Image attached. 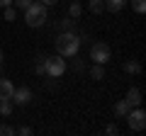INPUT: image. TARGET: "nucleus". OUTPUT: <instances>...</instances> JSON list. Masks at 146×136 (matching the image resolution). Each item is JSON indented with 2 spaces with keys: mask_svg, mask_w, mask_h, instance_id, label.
<instances>
[{
  "mask_svg": "<svg viewBox=\"0 0 146 136\" xmlns=\"http://www.w3.org/2000/svg\"><path fill=\"white\" fill-rule=\"evenodd\" d=\"M90 75H93L95 80H102V78H105V68L100 66V63H93V68H90Z\"/></svg>",
  "mask_w": 146,
  "mask_h": 136,
  "instance_id": "2eb2a0df",
  "label": "nucleus"
},
{
  "mask_svg": "<svg viewBox=\"0 0 146 136\" xmlns=\"http://www.w3.org/2000/svg\"><path fill=\"white\" fill-rule=\"evenodd\" d=\"M0 63H3V49H0Z\"/></svg>",
  "mask_w": 146,
  "mask_h": 136,
  "instance_id": "a878e982",
  "label": "nucleus"
},
{
  "mask_svg": "<svg viewBox=\"0 0 146 136\" xmlns=\"http://www.w3.org/2000/svg\"><path fill=\"white\" fill-rule=\"evenodd\" d=\"M25 22L29 27H42L44 22H46V5L44 3H32L29 7L25 10Z\"/></svg>",
  "mask_w": 146,
  "mask_h": 136,
  "instance_id": "f03ea898",
  "label": "nucleus"
},
{
  "mask_svg": "<svg viewBox=\"0 0 146 136\" xmlns=\"http://www.w3.org/2000/svg\"><path fill=\"white\" fill-rule=\"evenodd\" d=\"M80 49V37L76 34V32H61L56 37V51L58 56L68 58V56H76Z\"/></svg>",
  "mask_w": 146,
  "mask_h": 136,
  "instance_id": "f257e3e1",
  "label": "nucleus"
},
{
  "mask_svg": "<svg viewBox=\"0 0 146 136\" xmlns=\"http://www.w3.org/2000/svg\"><path fill=\"white\" fill-rule=\"evenodd\" d=\"M17 134H20V136H32V126H20Z\"/></svg>",
  "mask_w": 146,
  "mask_h": 136,
  "instance_id": "4be33fe9",
  "label": "nucleus"
},
{
  "mask_svg": "<svg viewBox=\"0 0 146 136\" xmlns=\"http://www.w3.org/2000/svg\"><path fill=\"white\" fill-rule=\"evenodd\" d=\"M42 3H44V5H46V7H49V5H56L58 0H42Z\"/></svg>",
  "mask_w": 146,
  "mask_h": 136,
  "instance_id": "b1692460",
  "label": "nucleus"
},
{
  "mask_svg": "<svg viewBox=\"0 0 146 136\" xmlns=\"http://www.w3.org/2000/svg\"><path fill=\"white\" fill-rule=\"evenodd\" d=\"M127 102H129V107H139L141 105V90L139 88H129V92H127Z\"/></svg>",
  "mask_w": 146,
  "mask_h": 136,
  "instance_id": "6e6552de",
  "label": "nucleus"
},
{
  "mask_svg": "<svg viewBox=\"0 0 146 136\" xmlns=\"http://www.w3.org/2000/svg\"><path fill=\"white\" fill-rule=\"evenodd\" d=\"M12 92H15V85L7 78H0V100H12Z\"/></svg>",
  "mask_w": 146,
  "mask_h": 136,
  "instance_id": "0eeeda50",
  "label": "nucleus"
},
{
  "mask_svg": "<svg viewBox=\"0 0 146 136\" xmlns=\"http://www.w3.org/2000/svg\"><path fill=\"white\" fill-rule=\"evenodd\" d=\"M15 17H17V10H15L12 5H7V7H5V20H7V22H12Z\"/></svg>",
  "mask_w": 146,
  "mask_h": 136,
  "instance_id": "412c9836",
  "label": "nucleus"
},
{
  "mask_svg": "<svg viewBox=\"0 0 146 136\" xmlns=\"http://www.w3.org/2000/svg\"><path fill=\"white\" fill-rule=\"evenodd\" d=\"M66 73L63 56H46V78H61Z\"/></svg>",
  "mask_w": 146,
  "mask_h": 136,
  "instance_id": "39448f33",
  "label": "nucleus"
},
{
  "mask_svg": "<svg viewBox=\"0 0 146 136\" xmlns=\"http://www.w3.org/2000/svg\"><path fill=\"white\" fill-rule=\"evenodd\" d=\"M131 7H134V12H146V0H131Z\"/></svg>",
  "mask_w": 146,
  "mask_h": 136,
  "instance_id": "6ab92c4d",
  "label": "nucleus"
},
{
  "mask_svg": "<svg viewBox=\"0 0 146 136\" xmlns=\"http://www.w3.org/2000/svg\"><path fill=\"white\" fill-rule=\"evenodd\" d=\"M124 73H131V75H136V73H141V63L139 61H134V58H129V61H124Z\"/></svg>",
  "mask_w": 146,
  "mask_h": 136,
  "instance_id": "9d476101",
  "label": "nucleus"
},
{
  "mask_svg": "<svg viewBox=\"0 0 146 136\" xmlns=\"http://www.w3.org/2000/svg\"><path fill=\"white\" fill-rule=\"evenodd\" d=\"M32 100H34V92H32L29 88H27V85H22V88H15V92H12V102H15V105H29Z\"/></svg>",
  "mask_w": 146,
  "mask_h": 136,
  "instance_id": "423d86ee",
  "label": "nucleus"
},
{
  "mask_svg": "<svg viewBox=\"0 0 146 136\" xmlns=\"http://www.w3.org/2000/svg\"><path fill=\"white\" fill-rule=\"evenodd\" d=\"M0 114L3 117L12 114V100H0Z\"/></svg>",
  "mask_w": 146,
  "mask_h": 136,
  "instance_id": "4468645a",
  "label": "nucleus"
},
{
  "mask_svg": "<svg viewBox=\"0 0 146 136\" xmlns=\"http://www.w3.org/2000/svg\"><path fill=\"white\" fill-rule=\"evenodd\" d=\"M80 12H83L80 3H78V0H73V3H71V7H68V15H71L73 20H76V17H80Z\"/></svg>",
  "mask_w": 146,
  "mask_h": 136,
  "instance_id": "dca6fc26",
  "label": "nucleus"
},
{
  "mask_svg": "<svg viewBox=\"0 0 146 136\" xmlns=\"http://www.w3.org/2000/svg\"><path fill=\"white\" fill-rule=\"evenodd\" d=\"M88 7L93 15H100V12H105V0H88Z\"/></svg>",
  "mask_w": 146,
  "mask_h": 136,
  "instance_id": "f8f14e48",
  "label": "nucleus"
},
{
  "mask_svg": "<svg viewBox=\"0 0 146 136\" xmlns=\"http://www.w3.org/2000/svg\"><path fill=\"white\" fill-rule=\"evenodd\" d=\"M15 134H17L15 126H10V124H0V136H15Z\"/></svg>",
  "mask_w": 146,
  "mask_h": 136,
  "instance_id": "a211bd4d",
  "label": "nucleus"
},
{
  "mask_svg": "<svg viewBox=\"0 0 146 136\" xmlns=\"http://www.w3.org/2000/svg\"><path fill=\"white\" fill-rule=\"evenodd\" d=\"M34 0H12V5H15V10H27V7L32 5Z\"/></svg>",
  "mask_w": 146,
  "mask_h": 136,
  "instance_id": "aec40b11",
  "label": "nucleus"
},
{
  "mask_svg": "<svg viewBox=\"0 0 146 136\" xmlns=\"http://www.w3.org/2000/svg\"><path fill=\"white\" fill-rule=\"evenodd\" d=\"M105 134H110V136H115V134H117V126H115V124H110L107 129H105Z\"/></svg>",
  "mask_w": 146,
  "mask_h": 136,
  "instance_id": "5701e85b",
  "label": "nucleus"
},
{
  "mask_svg": "<svg viewBox=\"0 0 146 136\" xmlns=\"http://www.w3.org/2000/svg\"><path fill=\"white\" fill-rule=\"evenodd\" d=\"M127 124H129L131 131H144L146 129V112L141 110V107H136V110H129L127 112Z\"/></svg>",
  "mask_w": 146,
  "mask_h": 136,
  "instance_id": "20e7f679",
  "label": "nucleus"
},
{
  "mask_svg": "<svg viewBox=\"0 0 146 136\" xmlns=\"http://www.w3.org/2000/svg\"><path fill=\"white\" fill-rule=\"evenodd\" d=\"M58 27H61V32H73L76 22H73V17H66V20H61V22H58Z\"/></svg>",
  "mask_w": 146,
  "mask_h": 136,
  "instance_id": "f3484780",
  "label": "nucleus"
},
{
  "mask_svg": "<svg viewBox=\"0 0 146 136\" xmlns=\"http://www.w3.org/2000/svg\"><path fill=\"white\" fill-rule=\"evenodd\" d=\"M34 71H36V75H46V56H39L34 58Z\"/></svg>",
  "mask_w": 146,
  "mask_h": 136,
  "instance_id": "9b49d317",
  "label": "nucleus"
},
{
  "mask_svg": "<svg viewBox=\"0 0 146 136\" xmlns=\"http://www.w3.org/2000/svg\"><path fill=\"white\" fill-rule=\"evenodd\" d=\"M7 5H12V0H0V7H7Z\"/></svg>",
  "mask_w": 146,
  "mask_h": 136,
  "instance_id": "393cba45",
  "label": "nucleus"
},
{
  "mask_svg": "<svg viewBox=\"0 0 146 136\" xmlns=\"http://www.w3.org/2000/svg\"><path fill=\"white\" fill-rule=\"evenodd\" d=\"M129 110H131V107H129L127 100H119V102L115 105V114H117V117H127V112H129Z\"/></svg>",
  "mask_w": 146,
  "mask_h": 136,
  "instance_id": "ddd939ff",
  "label": "nucleus"
},
{
  "mask_svg": "<svg viewBox=\"0 0 146 136\" xmlns=\"http://www.w3.org/2000/svg\"><path fill=\"white\" fill-rule=\"evenodd\" d=\"M129 0H105V10H110V12H119L122 7L127 5Z\"/></svg>",
  "mask_w": 146,
  "mask_h": 136,
  "instance_id": "1a4fd4ad",
  "label": "nucleus"
},
{
  "mask_svg": "<svg viewBox=\"0 0 146 136\" xmlns=\"http://www.w3.org/2000/svg\"><path fill=\"white\" fill-rule=\"evenodd\" d=\"M0 71H3V63H0Z\"/></svg>",
  "mask_w": 146,
  "mask_h": 136,
  "instance_id": "bb28decb",
  "label": "nucleus"
},
{
  "mask_svg": "<svg viewBox=\"0 0 146 136\" xmlns=\"http://www.w3.org/2000/svg\"><path fill=\"white\" fill-rule=\"evenodd\" d=\"M110 58H112V51H110V46L105 42H95L93 46H90V61H93V63L105 66Z\"/></svg>",
  "mask_w": 146,
  "mask_h": 136,
  "instance_id": "7ed1b4c3",
  "label": "nucleus"
}]
</instances>
